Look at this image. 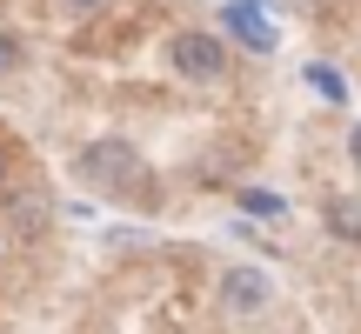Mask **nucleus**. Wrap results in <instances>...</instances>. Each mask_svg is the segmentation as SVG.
Here are the masks:
<instances>
[{"instance_id": "7", "label": "nucleus", "mask_w": 361, "mask_h": 334, "mask_svg": "<svg viewBox=\"0 0 361 334\" xmlns=\"http://www.w3.org/2000/svg\"><path fill=\"white\" fill-rule=\"evenodd\" d=\"M67 7H80V13H94V7H107V0H67Z\"/></svg>"}, {"instance_id": "4", "label": "nucleus", "mask_w": 361, "mask_h": 334, "mask_svg": "<svg viewBox=\"0 0 361 334\" xmlns=\"http://www.w3.org/2000/svg\"><path fill=\"white\" fill-rule=\"evenodd\" d=\"M20 61H27V40L13 34V27H0V74H13Z\"/></svg>"}, {"instance_id": "6", "label": "nucleus", "mask_w": 361, "mask_h": 334, "mask_svg": "<svg viewBox=\"0 0 361 334\" xmlns=\"http://www.w3.org/2000/svg\"><path fill=\"white\" fill-rule=\"evenodd\" d=\"M348 161H355V167H361V128H355V134H348Z\"/></svg>"}, {"instance_id": "2", "label": "nucleus", "mask_w": 361, "mask_h": 334, "mask_svg": "<svg viewBox=\"0 0 361 334\" xmlns=\"http://www.w3.org/2000/svg\"><path fill=\"white\" fill-rule=\"evenodd\" d=\"M168 61H174V74H188L194 87H214L221 74H228V47H221L214 34H174V47H168Z\"/></svg>"}, {"instance_id": "1", "label": "nucleus", "mask_w": 361, "mask_h": 334, "mask_svg": "<svg viewBox=\"0 0 361 334\" xmlns=\"http://www.w3.org/2000/svg\"><path fill=\"white\" fill-rule=\"evenodd\" d=\"M74 167H80V180H87V187L114 194V201H141V207H154V174H147L141 147L121 141V134H101V141H87Z\"/></svg>"}, {"instance_id": "5", "label": "nucleus", "mask_w": 361, "mask_h": 334, "mask_svg": "<svg viewBox=\"0 0 361 334\" xmlns=\"http://www.w3.org/2000/svg\"><path fill=\"white\" fill-rule=\"evenodd\" d=\"M328 228H335V234H355V241H361V207H328Z\"/></svg>"}, {"instance_id": "3", "label": "nucleus", "mask_w": 361, "mask_h": 334, "mask_svg": "<svg viewBox=\"0 0 361 334\" xmlns=\"http://www.w3.org/2000/svg\"><path fill=\"white\" fill-rule=\"evenodd\" d=\"M268 301H274V281L261 268H228L221 274V314L228 321H261Z\"/></svg>"}]
</instances>
